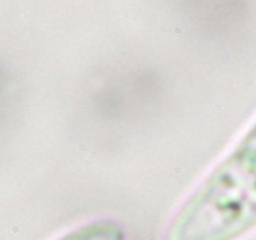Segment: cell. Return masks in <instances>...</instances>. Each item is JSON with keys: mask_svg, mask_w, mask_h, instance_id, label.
<instances>
[{"mask_svg": "<svg viewBox=\"0 0 256 240\" xmlns=\"http://www.w3.org/2000/svg\"><path fill=\"white\" fill-rule=\"evenodd\" d=\"M190 240H234L256 225V131L179 211Z\"/></svg>", "mask_w": 256, "mask_h": 240, "instance_id": "1", "label": "cell"}, {"mask_svg": "<svg viewBox=\"0 0 256 240\" xmlns=\"http://www.w3.org/2000/svg\"><path fill=\"white\" fill-rule=\"evenodd\" d=\"M56 240H125V235L118 223L111 219H99L79 226Z\"/></svg>", "mask_w": 256, "mask_h": 240, "instance_id": "2", "label": "cell"}]
</instances>
